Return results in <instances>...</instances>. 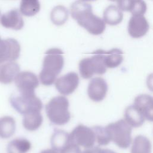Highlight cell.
<instances>
[{"label": "cell", "instance_id": "cell-1", "mask_svg": "<svg viewBox=\"0 0 153 153\" xmlns=\"http://www.w3.org/2000/svg\"><path fill=\"white\" fill-rule=\"evenodd\" d=\"M71 13L78 24L91 34L100 35L105 30L106 23L103 19L94 14L91 5L84 1L74 2L71 5Z\"/></svg>", "mask_w": 153, "mask_h": 153}, {"label": "cell", "instance_id": "cell-2", "mask_svg": "<svg viewBox=\"0 0 153 153\" xmlns=\"http://www.w3.org/2000/svg\"><path fill=\"white\" fill-rule=\"evenodd\" d=\"M63 55L62 50L58 48H51L45 52L42 68L39 74L41 84L50 86L55 83L64 65Z\"/></svg>", "mask_w": 153, "mask_h": 153}, {"label": "cell", "instance_id": "cell-3", "mask_svg": "<svg viewBox=\"0 0 153 153\" xmlns=\"http://www.w3.org/2000/svg\"><path fill=\"white\" fill-rule=\"evenodd\" d=\"M69 101L65 96L52 98L45 105V112L50 121L57 125L67 124L71 119Z\"/></svg>", "mask_w": 153, "mask_h": 153}, {"label": "cell", "instance_id": "cell-4", "mask_svg": "<svg viewBox=\"0 0 153 153\" xmlns=\"http://www.w3.org/2000/svg\"><path fill=\"white\" fill-rule=\"evenodd\" d=\"M104 50L99 49L93 52L91 57L80 61L79 71L82 78L88 79L94 74L102 75L106 73L107 68L104 61Z\"/></svg>", "mask_w": 153, "mask_h": 153}, {"label": "cell", "instance_id": "cell-5", "mask_svg": "<svg viewBox=\"0 0 153 153\" xmlns=\"http://www.w3.org/2000/svg\"><path fill=\"white\" fill-rule=\"evenodd\" d=\"M111 141L122 149L128 148L131 143L132 127L124 120L120 119L106 126Z\"/></svg>", "mask_w": 153, "mask_h": 153}, {"label": "cell", "instance_id": "cell-6", "mask_svg": "<svg viewBox=\"0 0 153 153\" xmlns=\"http://www.w3.org/2000/svg\"><path fill=\"white\" fill-rule=\"evenodd\" d=\"M10 101L11 106L23 115L33 112H41L43 106L41 100L35 94L13 95Z\"/></svg>", "mask_w": 153, "mask_h": 153}, {"label": "cell", "instance_id": "cell-7", "mask_svg": "<svg viewBox=\"0 0 153 153\" xmlns=\"http://www.w3.org/2000/svg\"><path fill=\"white\" fill-rule=\"evenodd\" d=\"M71 141L85 148H90L96 142V135L93 128L79 124L70 133Z\"/></svg>", "mask_w": 153, "mask_h": 153}, {"label": "cell", "instance_id": "cell-8", "mask_svg": "<svg viewBox=\"0 0 153 153\" xmlns=\"http://www.w3.org/2000/svg\"><path fill=\"white\" fill-rule=\"evenodd\" d=\"M15 84L22 95H33L35 90L39 85L37 76L32 72L24 71L19 72L15 78Z\"/></svg>", "mask_w": 153, "mask_h": 153}, {"label": "cell", "instance_id": "cell-9", "mask_svg": "<svg viewBox=\"0 0 153 153\" xmlns=\"http://www.w3.org/2000/svg\"><path fill=\"white\" fill-rule=\"evenodd\" d=\"M20 46L14 38L2 40L0 37V64L14 61L20 55Z\"/></svg>", "mask_w": 153, "mask_h": 153}, {"label": "cell", "instance_id": "cell-10", "mask_svg": "<svg viewBox=\"0 0 153 153\" xmlns=\"http://www.w3.org/2000/svg\"><path fill=\"white\" fill-rule=\"evenodd\" d=\"M79 78L75 72H69L56 79L55 86L61 94L68 95L72 94L78 88Z\"/></svg>", "mask_w": 153, "mask_h": 153}, {"label": "cell", "instance_id": "cell-11", "mask_svg": "<svg viewBox=\"0 0 153 153\" xmlns=\"http://www.w3.org/2000/svg\"><path fill=\"white\" fill-rule=\"evenodd\" d=\"M108 84L102 77H96L91 79L87 88L88 97L94 102H100L106 97L108 92Z\"/></svg>", "mask_w": 153, "mask_h": 153}, {"label": "cell", "instance_id": "cell-12", "mask_svg": "<svg viewBox=\"0 0 153 153\" xmlns=\"http://www.w3.org/2000/svg\"><path fill=\"white\" fill-rule=\"evenodd\" d=\"M149 25L143 15H133L128 23V33L134 38L143 37L149 31Z\"/></svg>", "mask_w": 153, "mask_h": 153}, {"label": "cell", "instance_id": "cell-13", "mask_svg": "<svg viewBox=\"0 0 153 153\" xmlns=\"http://www.w3.org/2000/svg\"><path fill=\"white\" fill-rule=\"evenodd\" d=\"M134 105L144 116L145 119L153 122V97L146 94H140L134 100Z\"/></svg>", "mask_w": 153, "mask_h": 153}, {"label": "cell", "instance_id": "cell-14", "mask_svg": "<svg viewBox=\"0 0 153 153\" xmlns=\"http://www.w3.org/2000/svg\"><path fill=\"white\" fill-rule=\"evenodd\" d=\"M0 22L4 27L14 30L21 29L24 25L21 13L16 9L11 10L2 14Z\"/></svg>", "mask_w": 153, "mask_h": 153}, {"label": "cell", "instance_id": "cell-15", "mask_svg": "<svg viewBox=\"0 0 153 153\" xmlns=\"http://www.w3.org/2000/svg\"><path fill=\"white\" fill-rule=\"evenodd\" d=\"M118 7L124 11H129L132 15H143L147 5L143 0H117Z\"/></svg>", "mask_w": 153, "mask_h": 153}, {"label": "cell", "instance_id": "cell-16", "mask_svg": "<svg viewBox=\"0 0 153 153\" xmlns=\"http://www.w3.org/2000/svg\"><path fill=\"white\" fill-rule=\"evenodd\" d=\"M19 72L20 67L14 61L0 64V82L3 84L11 83Z\"/></svg>", "mask_w": 153, "mask_h": 153}, {"label": "cell", "instance_id": "cell-17", "mask_svg": "<svg viewBox=\"0 0 153 153\" xmlns=\"http://www.w3.org/2000/svg\"><path fill=\"white\" fill-rule=\"evenodd\" d=\"M124 116V120L132 128H137L142 126L145 119L141 112L133 104L128 106L126 109Z\"/></svg>", "mask_w": 153, "mask_h": 153}, {"label": "cell", "instance_id": "cell-18", "mask_svg": "<svg viewBox=\"0 0 153 153\" xmlns=\"http://www.w3.org/2000/svg\"><path fill=\"white\" fill-rule=\"evenodd\" d=\"M123 52L118 48L105 50L104 61L106 68H114L118 67L123 61Z\"/></svg>", "mask_w": 153, "mask_h": 153}, {"label": "cell", "instance_id": "cell-19", "mask_svg": "<svg viewBox=\"0 0 153 153\" xmlns=\"http://www.w3.org/2000/svg\"><path fill=\"white\" fill-rule=\"evenodd\" d=\"M123 19V12L115 5H110L103 12V20L109 25H117L122 22Z\"/></svg>", "mask_w": 153, "mask_h": 153}, {"label": "cell", "instance_id": "cell-20", "mask_svg": "<svg viewBox=\"0 0 153 153\" xmlns=\"http://www.w3.org/2000/svg\"><path fill=\"white\" fill-rule=\"evenodd\" d=\"M42 121L43 118L40 112H30L23 115V125L26 130L33 131L41 126Z\"/></svg>", "mask_w": 153, "mask_h": 153}, {"label": "cell", "instance_id": "cell-21", "mask_svg": "<svg viewBox=\"0 0 153 153\" xmlns=\"http://www.w3.org/2000/svg\"><path fill=\"white\" fill-rule=\"evenodd\" d=\"M70 142H71L70 134L62 130L56 129L51 137L52 148L59 152Z\"/></svg>", "mask_w": 153, "mask_h": 153}, {"label": "cell", "instance_id": "cell-22", "mask_svg": "<svg viewBox=\"0 0 153 153\" xmlns=\"http://www.w3.org/2000/svg\"><path fill=\"white\" fill-rule=\"evenodd\" d=\"M16 121L10 116L0 118V137L7 139L11 137L16 131Z\"/></svg>", "mask_w": 153, "mask_h": 153}, {"label": "cell", "instance_id": "cell-23", "mask_svg": "<svg viewBox=\"0 0 153 153\" xmlns=\"http://www.w3.org/2000/svg\"><path fill=\"white\" fill-rule=\"evenodd\" d=\"M152 145L146 137L138 135L133 141L130 153H151Z\"/></svg>", "mask_w": 153, "mask_h": 153}, {"label": "cell", "instance_id": "cell-24", "mask_svg": "<svg viewBox=\"0 0 153 153\" xmlns=\"http://www.w3.org/2000/svg\"><path fill=\"white\" fill-rule=\"evenodd\" d=\"M31 148L30 142L25 138H17L11 140L7 146L8 153H26Z\"/></svg>", "mask_w": 153, "mask_h": 153}, {"label": "cell", "instance_id": "cell-25", "mask_svg": "<svg viewBox=\"0 0 153 153\" xmlns=\"http://www.w3.org/2000/svg\"><path fill=\"white\" fill-rule=\"evenodd\" d=\"M40 10L39 0H21L20 5V13L26 16L35 15Z\"/></svg>", "mask_w": 153, "mask_h": 153}, {"label": "cell", "instance_id": "cell-26", "mask_svg": "<svg viewBox=\"0 0 153 153\" xmlns=\"http://www.w3.org/2000/svg\"><path fill=\"white\" fill-rule=\"evenodd\" d=\"M68 17V11L63 6H57L55 7L51 14V19L53 22L57 25L63 24Z\"/></svg>", "mask_w": 153, "mask_h": 153}, {"label": "cell", "instance_id": "cell-27", "mask_svg": "<svg viewBox=\"0 0 153 153\" xmlns=\"http://www.w3.org/2000/svg\"><path fill=\"white\" fill-rule=\"evenodd\" d=\"M94 131L96 142L99 146H105L109 143L111 139L106 127L95 126L92 127Z\"/></svg>", "mask_w": 153, "mask_h": 153}, {"label": "cell", "instance_id": "cell-28", "mask_svg": "<svg viewBox=\"0 0 153 153\" xmlns=\"http://www.w3.org/2000/svg\"><path fill=\"white\" fill-rule=\"evenodd\" d=\"M60 153H81V151L79 145L71 141L62 148Z\"/></svg>", "mask_w": 153, "mask_h": 153}, {"label": "cell", "instance_id": "cell-29", "mask_svg": "<svg viewBox=\"0 0 153 153\" xmlns=\"http://www.w3.org/2000/svg\"><path fill=\"white\" fill-rule=\"evenodd\" d=\"M146 85L148 89L153 92V73L148 74L146 78Z\"/></svg>", "mask_w": 153, "mask_h": 153}, {"label": "cell", "instance_id": "cell-30", "mask_svg": "<svg viewBox=\"0 0 153 153\" xmlns=\"http://www.w3.org/2000/svg\"><path fill=\"white\" fill-rule=\"evenodd\" d=\"M100 148L98 146H93L90 148H87L81 153H99Z\"/></svg>", "mask_w": 153, "mask_h": 153}, {"label": "cell", "instance_id": "cell-31", "mask_svg": "<svg viewBox=\"0 0 153 153\" xmlns=\"http://www.w3.org/2000/svg\"><path fill=\"white\" fill-rule=\"evenodd\" d=\"M39 153H60L59 151L54 149H47L41 151Z\"/></svg>", "mask_w": 153, "mask_h": 153}, {"label": "cell", "instance_id": "cell-32", "mask_svg": "<svg viewBox=\"0 0 153 153\" xmlns=\"http://www.w3.org/2000/svg\"><path fill=\"white\" fill-rule=\"evenodd\" d=\"M99 153H117L115 151L111 150V149H102L100 148L99 151Z\"/></svg>", "mask_w": 153, "mask_h": 153}, {"label": "cell", "instance_id": "cell-33", "mask_svg": "<svg viewBox=\"0 0 153 153\" xmlns=\"http://www.w3.org/2000/svg\"><path fill=\"white\" fill-rule=\"evenodd\" d=\"M81 1H96V0H81Z\"/></svg>", "mask_w": 153, "mask_h": 153}, {"label": "cell", "instance_id": "cell-34", "mask_svg": "<svg viewBox=\"0 0 153 153\" xmlns=\"http://www.w3.org/2000/svg\"><path fill=\"white\" fill-rule=\"evenodd\" d=\"M109 1H116L117 0H109Z\"/></svg>", "mask_w": 153, "mask_h": 153}, {"label": "cell", "instance_id": "cell-35", "mask_svg": "<svg viewBox=\"0 0 153 153\" xmlns=\"http://www.w3.org/2000/svg\"><path fill=\"white\" fill-rule=\"evenodd\" d=\"M1 13H0V19H1Z\"/></svg>", "mask_w": 153, "mask_h": 153}]
</instances>
